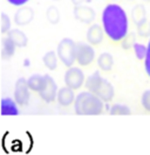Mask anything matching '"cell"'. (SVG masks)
Segmentation results:
<instances>
[{
    "mask_svg": "<svg viewBox=\"0 0 150 155\" xmlns=\"http://www.w3.org/2000/svg\"><path fill=\"white\" fill-rule=\"evenodd\" d=\"M106 35L113 42H121L129 33V19L126 11L117 4H108L101 15Z\"/></svg>",
    "mask_w": 150,
    "mask_h": 155,
    "instance_id": "6da1fadb",
    "label": "cell"
},
{
    "mask_svg": "<svg viewBox=\"0 0 150 155\" xmlns=\"http://www.w3.org/2000/svg\"><path fill=\"white\" fill-rule=\"evenodd\" d=\"M103 101L90 91L80 92L74 101V111L79 116H99L103 111Z\"/></svg>",
    "mask_w": 150,
    "mask_h": 155,
    "instance_id": "7a4b0ae2",
    "label": "cell"
},
{
    "mask_svg": "<svg viewBox=\"0 0 150 155\" xmlns=\"http://www.w3.org/2000/svg\"><path fill=\"white\" fill-rule=\"evenodd\" d=\"M86 87L106 103L110 101L115 96V89L113 84L103 78L99 71H94L86 79Z\"/></svg>",
    "mask_w": 150,
    "mask_h": 155,
    "instance_id": "3957f363",
    "label": "cell"
},
{
    "mask_svg": "<svg viewBox=\"0 0 150 155\" xmlns=\"http://www.w3.org/2000/svg\"><path fill=\"white\" fill-rule=\"evenodd\" d=\"M76 46L78 43H75L69 38L62 39L58 45V49H56L58 56L60 61L68 68L73 67V64L76 61Z\"/></svg>",
    "mask_w": 150,
    "mask_h": 155,
    "instance_id": "277c9868",
    "label": "cell"
},
{
    "mask_svg": "<svg viewBox=\"0 0 150 155\" xmlns=\"http://www.w3.org/2000/svg\"><path fill=\"white\" fill-rule=\"evenodd\" d=\"M95 50L93 45L86 42H79L76 46V62L81 67H87L94 62Z\"/></svg>",
    "mask_w": 150,
    "mask_h": 155,
    "instance_id": "5b68a950",
    "label": "cell"
},
{
    "mask_svg": "<svg viewBox=\"0 0 150 155\" xmlns=\"http://www.w3.org/2000/svg\"><path fill=\"white\" fill-rule=\"evenodd\" d=\"M65 84L72 87L73 90H79L80 87L85 84L83 71L76 67L68 68V70L65 72Z\"/></svg>",
    "mask_w": 150,
    "mask_h": 155,
    "instance_id": "8992f818",
    "label": "cell"
},
{
    "mask_svg": "<svg viewBox=\"0 0 150 155\" xmlns=\"http://www.w3.org/2000/svg\"><path fill=\"white\" fill-rule=\"evenodd\" d=\"M30 86L27 83V79L24 77H20L16 79V85H14V99L16 103L21 106H25L28 104L31 93H30Z\"/></svg>",
    "mask_w": 150,
    "mask_h": 155,
    "instance_id": "52a82bcc",
    "label": "cell"
},
{
    "mask_svg": "<svg viewBox=\"0 0 150 155\" xmlns=\"http://www.w3.org/2000/svg\"><path fill=\"white\" fill-rule=\"evenodd\" d=\"M58 92H59V89L54 78L49 75H45V84L39 92L40 97L46 103H53L58 97Z\"/></svg>",
    "mask_w": 150,
    "mask_h": 155,
    "instance_id": "ba28073f",
    "label": "cell"
},
{
    "mask_svg": "<svg viewBox=\"0 0 150 155\" xmlns=\"http://www.w3.org/2000/svg\"><path fill=\"white\" fill-rule=\"evenodd\" d=\"M74 18L82 23H92L96 18V13L92 7L89 6H75L74 7Z\"/></svg>",
    "mask_w": 150,
    "mask_h": 155,
    "instance_id": "9c48e42d",
    "label": "cell"
},
{
    "mask_svg": "<svg viewBox=\"0 0 150 155\" xmlns=\"http://www.w3.org/2000/svg\"><path fill=\"white\" fill-rule=\"evenodd\" d=\"M103 34L106 33L102 26L99 23H93L87 31V41L93 46H97L103 41Z\"/></svg>",
    "mask_w": 150,
    "mask_h": 155,
    "instance_id": "30bf717a",
    "label": "cell"
},
{
    "mask_svg": "<svg viewBox=\"0 0 150 155\" xmlns=\"http://www.w3.org/2000/svg\"><path fill=\"white\" fill-rule=\"evenodd\" d=\"M75 93L74 90L69 87V86H63L61 89H59V92H58V97H56V101L58 103L63 106V107H68L69 105L74 104L75 101Z\"/></svg>",
    "mask_w": 150,
    "mask_h": 155,
    "instance_id": "8fae6325",
    "label": "cell"
},
{
    "mask_svg": "<svg viewBox=\"0 0 150 155\" xmlns=\"http://www.w3.org/2000/svg\"><path fill=\"white\" fill-rule=\"evenodd\" d=\"M34 19V11L31 7H26L23 6L20 7L14 14V22L18 26H26L28 23L32 22V20Z\"/></svg>",
    "mask_w": 150,
    "mask_h": 155,
    "instance_id": "7c38bea8",
    "label": "cell"
},
{
    "mask_svg": "<svg viewBox=\"0 0 150 155\" xmlns=\"http://www.w3.org/2000/svg\"><path fill=\"white\" fill-rule=\"evenodd\" d=\"M19 104L11 97H4L1 99V114L2 116H18L20 114Z\"/></svg>",
    "mask_w": 150,
    "mask_h": 155,
    "instance_id": "4fadbf2b",
    "label": "cell"
},
{
    "mask_svg": "<svg viewBox=\"0 0 150 155\" xmlns=\"http://www.w3.org/2000/svg\"><path fill=\"white\" fill-rule=\"evenodd\" d=\"M7 36L9 39L14 42V45L19 48H24V47L27 46L28 43V38L27 35L25 34L23 31L18 29V28H14V29H11V31L7 33Z\"/></svg>",
    "mask_w": 150,
    "mask_h": 155,
    "instance_id": "5bb4252c",
    "label": "cell"
},
{
    "mask_svg": "<svg viewBox=\"0 0 150 155\" xmlns=\"http://www.w3.org/2000/svg\"><path fill=\"white\" fill-rule=\"evenodd\" d=\"M16 46L14 45V42L8 36L2 38L1 40V57H2V60L12 58V56L16 53Z\"/></svg>",
    "mask_w": 150,
    "mask_h": 155,
    "instance_id": "9a60e30c",
    "label": "cell"
},
{
    "mask_svg": "<svg viewBox=\"0 0 150 155\" xmlns=\"http://www.w3.org/2000/svg\"><path fill=\"white\" fill-rule=\"evenodd\" d=\"M97 65L103 71H110L114 65V57L109 53H102L97 57Z\"/></svg>",
    "mask_w": 150,
    "mask_h": 155,
    "instance_id": "2e32d148",
    "label": "cell"
},
{
    "mask_svg": "<svg viewBox=\"0 0 150 155\" xmlns=\"http://www.w3.org/2000/svg\"><path fill=\"white\" fill-rule=\"evenodd\" d=\"M27 83H28V86H30V89L32 91L40 92L41 89L44 87V84H45V75L34 74L27 79Z\"/></svg>",
    "mask_w": 150,
    "mask_h": 155,
    "instance_id": "e0dca14e",
    "label": "cell"
},
{
    "mask_svg": "<svg viewBox=\"0 0 150 155\" xmlns=\"http://www.w3.org/2000/svg\"><path fill=\"white\" fill-rule=\"evenodd\" d=\"M59 56H58V53L55 51H48L42 57V62L45 64V67L49 70H55L58 68V62H59Z\"/></svg>",
    "mask_w": 150,
    "mask_h": 155,
    "instance_id": "ac0fdd59",
    "label": "cell"
},
{
    "mask_svg": "<svg viewBox=\"0 0 150 155\" xmlns=\"http://www.w3.org/2000/svg\"><path fill=\"white\" fill-rule=\"evenodd\" d=\"M147 18V11L143 5H136L131 11V20L135 25L140 23Z\"/></svg>",
    "mask_w": 150,
    "mask_h": 155,
    "instance_id": "d6986e66",
    "label": "cell"
},
{
    "mask_svg": "<svg viewBox=\"0 0 150 155\" xmlns=\"http://www.w3.org/2000/svg\"><path fill=\"white\" fill-rule=\"evenodd\" d=\"M109 114L111 116H130L131 114V110L129 109L124 104H114L109 109Z\"/></svg>",
    "mask_w": 150,
    "mask_h": 155,
    "instance_id": "ffe728a7",
    "label": "cell"
},
{
    "mask_svg": "<svg viewBox=\"0 0 150 155\" xmlns=\"http://www.w3.org/2000/svg\"><path fill=\"white\" fill-rule=\"evenodd\" d=\"M136 33L138 36L144 38V39L150 38V20L145 18L143 21L137 23L136 25Z\"/></svg>",
    "mask_w": 150,
    "mask_h": 155,
    "instance_id": "44dd1931",
    "label": "cell"
},
{
    "mask_svg": "<svg viewBox=\"0 0 150 155\" xmlns=\"http://www.w3.org/2000/svg\"><path fill=\"white\" fill-rule=\"evenodd\" d=\"M46 18L48 22L52 25H56L60 21V12L55 6H49L46 11Z\"/></svg>",
    "mask_w": 150,
    "mask_h": 155,
    "instance_id": "7402d4cb",
    "label": "cell"
},
{
    "mask_svg": "<svg viewBox=\"0 0 150 155\" xmlns=\"http://www.w3.org/2000/svg\"><path fill=\"white\" fill-rule=\"evenodd\" d=\"M135 43H136V33H134V31L128 33V35L121 41L122 48L126 49V50H129V49L134 48Z\"/></svg>",
    "mask_w": 150,
    "mask_h": 155,
    "instance_id": "603a6c76",
    "label": "cell"
},
{
    "mask_svg": "<svg viewBox=\"0 0 150 155\" xmlns=\"http://www.w3.org/2000/svg\"><path fill=\"white\" fill-rule=\"evenodd\" d=\"M134 53L136 55V58L137 60H145L147 54H148V47H145L142 43H135L134 46Z\"/></svg>",
    "mask_w": 150,
    "mask_h": 155,
    "instance_id": "cb8c5ba5",
    "label": "cell"
},
{
    "mask_svg": "<svg viewBox=\"0 0 150 155\" xmlns=\"http://www.w3.org/2000/svg\"><path fill=\"white\" fill-rule=\"evenodd\" d=\"M11 31V19L6 13H1V33L5 34Z\"/></svg>",
    "mask_w": 150,
    "mask_h": 155,
    "instance_id": "d4e9b609",
    "label": "cell"
},
{
    "mask_svg": "<svg viewBox=\"0 0 150 155\" xmlns=\"http://www.w3.org/2000/svg\"><path fill=\"white\" fill-rule=\"evenodd\" d=\"M141 104L147 112H150V89L143 92L141 97Z\"/></svg>",
    "mask_w": 150,
    "mask_h": 155,
    "instance_id": "484cf974",
    "label": "cell"
},
{
    "mask_svg": "<svg viewBox=\"0 0 150 155\" xmlns=\"http://www.w3.org/2000/svg\"><path fill=\"white\" fill-rule=\"evenodd\" d=\"M147 47H148V54H147V57H145V60H144V69H145L147 75L150 77V40Z\"/></svg>",
    "mask_w": 150,
    "mask_h": 155,
    "instance_id": "4316f807",
    "label": "cell"
},
{
    "mask_svg": "<svg viewBox=\"0 0 150 155\" xmlns=\"http://www.w3.org/2000/svg\"><path fill=\"white\" fill-rule=\"evenodd\" d=\"M8 4H11L12 6H16V7H23L25 6L30 0H7Z\"/></svg>",
    "mask_w": 150,
    "mask_h": 155,
    "instance_id": "83f0119b",
    "label": "cell"
},
{
    "mask_svg": "<svg viewBox=\"0 0 150 155\" xmlns=\"http://www.w3.org/2000/svg\"><path fill=\"white\" fill-rule=\"evenodd\" d=\"M83 1H85V0H72V2H73L74 6H80V5H82Z\"/></svg>",
    "mask_w": 150,
    "mask_h": 155,
    "instance_id": "f1b7e54d",
    "label": "cell"
},
{
    "mask_svg": "<svg viewBox=\"0 0 150 155\" xmlns=\"http://www.w3.org/2000/svg\"><path fill=\"white\" fill-rule=\"evenodd\" d=\"M144 1H148V2H149V1H150V0H144Z\"/></svg>",
    "mask_w": 150,
    "mask_h": 155,
    "instance_id": "f546056e",
    "label": "cell"
},
{
    "mask_svg": "<svg viewBox=\"0 0 150 155\" xmlns=\"http://www.w3.org/2000/svg\"><path fill=\"white\" fill-rule=\"evenodd\" d=\"M128 1H134V0H128Z\"/></svg>",
    "mask_w": 150,
    "mask_h": 155,
    "instance_id": "4dcf8cb0",
    "label": "cell"
},
{
    "mask_svg": "<svg viewBox=\"0 0 150 155\" xmlns=\"http://www.w3.org/2000/svg\"><path fill=\"white\" fill-rule=\"evenodd\" d=\"M54 1H59V0H54Z\"/></svg>",
    "mask_w": 150,
    "mask_h": 155,
    "instance_id": "1f68e13d",
    "label": "cell"
}]
</instances>
